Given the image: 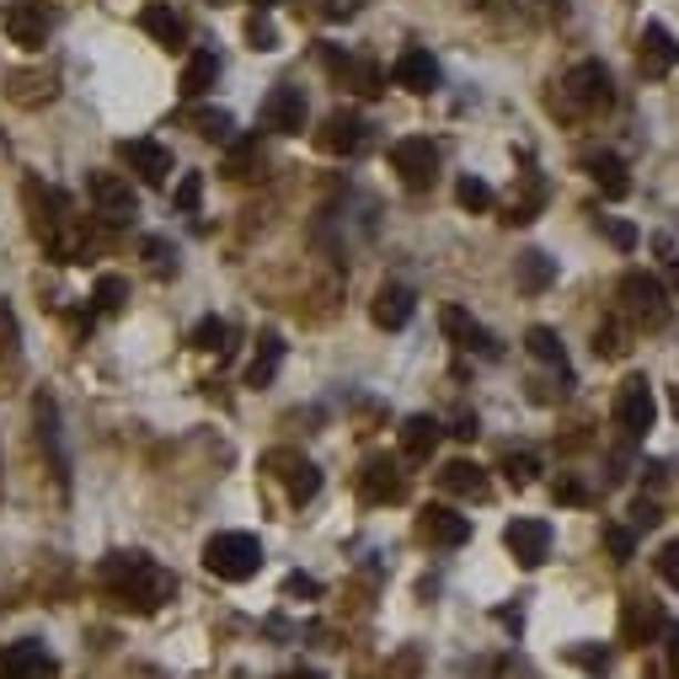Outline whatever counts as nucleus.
Returning a JSON list of instances; mask_svg holds the SVG:
<instances>
[{"label":"nucleus","mask_w":679,"mask_h":679,"mask_svg":"<svg viewBox=\"0 0 679 679\" xmlns=\"http://www.w3.org/2000/svg\"><path fill=\"white\" fill-rule=\"evenodd\" d=\"M102 588H107L124 610L151 616V610H161V605L172 599L177 578H172V573L145 552H113L107 562H102Z\"/></svg>","instance_id":"obj_1"},{"label":"nucleus","mask_w":679,"mask_h":679,"mask_svg":"<svg viewBox=\"0 0 679 679\" xmlns=\"http://www.w3.org/2000/svg\"><path fill=\"white\" fill-rule=\"evenodd\" d=\"M204 567L215 573L219 584H247L263 573V541L247 529H219L204 541Z\"/></svg>","instance_id":"obj_2"},{"label":"nucleus","mask_w":679,"mask_h":679,"mask_svg":"<svg viewBox=\"0 0 679 679\" xmlns=\"http://www.w3.org/2000/svg\"><path fill=\"white\" fill-rule=\"evenodd\" d=\"M562 102L567 113H599V107H616V81L599 60L573 64V75L562 81Z\"/></svg>","instance_id":"obj_3"},{"label":"nucleus","mask_w":679,"mask_h":679,"mask_svg":"<svg viewBox=\"0 0 679 679\" xmlns=\"http://www.w3.org/2000/svg\"><path fill=\"white\" fill-rule=\"evenodd\" d=\"M620 306H626L631 321H642V327H663V321H669V289L652 274L631 268V274L620 278Z\"/></svg>","instance_id":"obj_4"},{"label":"nucleus","mask_w":679,"mask_h":679,"mask_svg":"<svg viewBox=\"0 0 679 679\" xmlns=\"http://www.w3.org/2000/svg\"><path fill=\"white\" fill-rule=\"evenodd\" d=\"M616 423L631 439H648L652 423H658V397H652L648 374H631V380H620L616 391Z\"/></svg>","instance_id":"obj_5"},{"label":"nucleus","mask_w":679,"mask_h":679,"mask_svg":"<svg viewBox=\"0 0 679 679\" xmlns=\"http://www.w3.org/2000/svg\"><path fill=\"white\" fill-rule=\"evenodd\" d=\"M0 22H6V38H11L17 49L38 54V49L49 43V32H54V11H49L43 0H11Z\"/></svg>","instance_id":"obj_6"},{"label":"nucleus","mask_w":679,"mask_h":679,"mask_svg":"<svg viewBox=\"0 0 679 679\" xmlns=\"http://www.w3.org/2000/svg\"><path fill=\"white\" fill-rule=\"evenodd\" d=\"M0 679H60V658L38 637H17L0 648Z\"/></svg>","instance_id":"obj_7"},{"label":"nucleus","mask_w":679,"mask_h":679,"mask_svg":"<svg viewBox=\"0 0 679 679\" xmlns=\"http://www.w3.org/2000/svg\"><path fill=\"white\" fill-rule=\"evenodd\" d=\"M86 193H92V209L107 219V225H128V219L140 215V198H134L128 177H119V172H92V177H86Z\"/></svg>","instance_id":"obj_8"},{"label":"nucleus","mask_w":679,"mask_h":679,"mask_svg":"<svg viewBox=\"0 0 679 679\" xmlns=\"http://www.w3.org/2000/svg\"><path fill=\"white\" fill-rule=\"evenodd\" d=\"M310 124V107H306V92L300 86H274V92L263 96V128L268 134H300Z\"/></svg>","instance_id":"obj_9"},{"label":"nucleus","mask_w":679,"mask_h":679,"mask_svg":"<svg viewBox=\"0 0 679 679\" xmlns=\"http://www.w3.org/2000/svg\"><path fill=\"white\" fill-rule=\"evenodd\" d=\"M503 546H508V556H514L525 573H535V567L552 556V525H546V519H514V525L503 529Z\"/></svg>","instance_id":"obj_10"},{"label":"nucleus","mask_w":679,"mask_h":679,"mask_svg":"<svg viewBox=\"0 0 679 679\" xmlns=\"http://www.w3.org/2000/svg\"><path fill=\"white\" fill-rule=\"evenodd\" d=\"M439 327L450 332V342L455 348H465V353H476V359H503V342L471 316V310H461V306H450L444 316H439Z\"/></svg>","instance_id":"obj_11"},{"label":"nucleus","mask_w":679,"mask_h":679,"mask_svg":"<svg viewBox=\"0 0 679 679\" xmlns=\"http://www.w3.org/2000/svg\"><path fill=\"white\" fill-rule=\"evenodd\" d=\"M391 166L402 172V183L412 187V193H423V187H433V177H439V151H433L429 140H397V145H391Z\"/></svg>","instance_id":"obj_12"},{"label":"nucleus","mask_w":679,"mask_h":679,"mask_svg":"<svg viewBox=\"0 0 679 679\" xmlns=\"http://www.w3.org/2000/svg\"><path fill=\"white\" fill-rule=\"evenodd\" d=\"M119 161H124L145 187H166V177H172V151L155 145V140H124V145H119Z\"/></svg>","instance_id":"obj_13"},{"label":"nucleus","mask_w":679,"mask_h":679,"mask_svg":"<svg viewBox=\"0 0 679 679\" xmlns=\"http://www.w3.org/2000/svg\"><path fill=\"white\" fill-rule=\"evenodd\" d=\"M316 145H321L327 155H342V161H348V155H359L364 145H370V124H364L359 113H348V107H338V113H332V119L321 124V134H316Z\"/></svg>","instance_id":"obj_14"},{"label":"nucleus","mask_w":679,"mask_h":679,"mask_svg":"<svg viewBox=\"0 0 679 679\" xmlns=\"http://www.w3.org/2000/svg\"><path fill=\"white\" fill-rule=\"evenodd\" d=\"M418 535L429 541V546H444V552H455L471 541V519L455 514V508H444V503H429L423 514H418Z\"/></svg>","instance_id":"obj_15"},{"label":"nucleus","mask_w":679,"mask_h":679,"mask_svg":"<svg viewBox=\"0 0 679 679\" xmlns=\"http://www.w3.org/2000/svg\"><path fill=\"white\" fill-rule=\"evenodd\" d=\"M637 64H642V75H669V70H679V38L663 22H648L642 28V49H637Z\"/></svg>","instance_id":"obj_16"},{"label":"nucleus","mask_w":679,"mask_h":679,"mask_svg":"<svg viewBox=\"0 0 679 679\" xmlns=\"http://www.w3.org/2000/svg\"><path fill=\"white\" fill-rule=\"evenodd\" d=\"M268 465H274L278 476H284V487H289V503H310V497L321 493V471H316V461H306V455L274 450V455H268Z\"/></svg>","instance_id":"obj_17"},{"label":"nucleus","mask_w":679,"mask_h":679,"mask_svg":"<svg viewBox=\"0 0 679 679\" xmlns=\"http://www.w3.org/2000/svg\"><path fill=\"white\" fill-rule=\"evenodd\" d=\"M391 81L412 96H433L439 92V60H433L429 49H407L402 60L391 64Z\"/></svg>","instance_id":"obj_18"},{"label":"nucleus","mask_w":679,"mask_h":679,"mask_svg":"<svg viewBox=\"0 0 679 679\" xmlns=\"http://www.w3.org/2000/svg\"><path fill=\"white\" fill-rule=\"evenodd\" d=\"M412 310H418V295H412V284H380V295H374V327H385V332H402L407 321H412Z\"/></svg>","instance_id":"obj_19"},{"label":"nucleus","mask_w":679,"mask_h":679,"mask_svg":"<svg viewBox=\"0 0 679 679\" xmlns=\"http://www.w3.org/2000/svg\"><path fill=\"white\" fill-rule=\"evenodd\" d=\"M321 60H327V70L338 75L342 86H353L359 96H380V92H385V75H380L370 60H348V54H332V49H327Z\"/></svg>","instance_id":"obj_20"},{"label":"nucleus","mask_w":679,"mask_h":679,"mask_svg":"<svg viewBox=\"0 0 679 679\" xmlns=\"http://www.w3.org/2000/svg\"><path fill=\"white\" fill-rule=\"evenodd\" d=\"M439 439H444L439 418H429V412H412V418L402 423V455H407V461H429L433 450H439Z\"/></svg>","instance_id":"obj_21"},{"label":"nucleus","mask_w":679,"mask_h":679,"mask_svg":"<svg viewBox=\"0 0 679 679\" xmlns=\"http://www.w3.org/2000/svg\"><path fill=\"white\" fill-rule=\"evenodd\" d=\"M278 364H284V338H278V332H263V338H257V353H251V364H247L251 391H268L278 380Z\"/></svg>","instance_id":"obj_22"},{"label":"nucleus","mask_w":679,"mask_h":679,"mask_svg":"<svg viewBox=\"0 0 679 679\" xmlns=\"http://www.w3.org/2000/svg\"><path fill=\"white\" fill-rule=\"evenodd\" d=\"M397 497H407V476L397 471V461L364 465V503H397Z\"/></svg>","instance_id":"obj_23"},{"label":"nucleus","mask_w":679,"mask_h":679,"mask_svg":"<svg viewBox=\"0 0 679 679\" xmlns=\"http://www.w3.org/2000/svg\"><path fill=\"white\" fill-rule=\"evenodd\" d=\"M140 28L151 32L155 43H166V49H183V38H187V22L172 6H161V0H151V6L140 11Z\"/></svg>","instance_id":"obj_24"},{"label":"nucleus","mask_w":679,"mask_h":679,"mask_svg":"<svg viewBox=\"0 0 679 679\" xmlns=\"http://www.w3.org/2000/svg\"><path fill=\"white\" fill-rule=\"evenodd\" d=\"M620 626H626V642H652V637H658L669 620L658 616V605H652V599H626Z\"/></svg>","instance_id":"obj_25"},{"label":"nucleus","mask_w":679,"mask_h":679,"mask_svg":"<svg viewBox=\"0 0 679 679\" xmlns=\"http://www.w3.org/2000/svg\"><path fill=\"white\" fill-rule=\"evenodd\" d=\"M439 482H444L450 493H461V497H487V493H493L487 471H482L476 461H450L444 471H439Z\"/></svg>","instance_id":"obj_26"},{"label":"nucleus","mask_w":679,"mask_h":679,"mask_svg":"<svg viewBox=\"0 0 679 679\" xmlns=\"http://www.w3.org/2000/svg\"><path fill=\"white\" fill-rule=\"evenodd\" d=\"M215 81H219V54L198 49V54L183 64V96L187 102H198L204 92H215Z\"/></svg>","instance_id":"obj_27"},{"label":"nucleus","mask_w":679,"mask_h":679,"mask_svg":"<svg viewBox=\"0 0 679 679\" xmlns=\"http://www.w3.org/2000/svg\"><path fill=\"white\" fill-rule=\"evenodd\" d=\"M588 172H594V183H599L605 198H626V193H631V177H626V161H620V155H594Z\"/></svg>","instance_id":"obj_28"},{"label":"nucleus","mask_w":679,"mask_h":679,"mask_svg":"<svg viewBox=\"0 0 679 679\" xmlns=\"http://www.w3.org/2000/svg\"><path fill=\"white\" fill-rule=\"evenodd\" d=\"M525 348H529V359H541V364H552V370H567V348H562V338H556L552 327H529Z\"/></svg>","instance_id":"obj_29"},{"label":"nucleus","mask_w":679,"mask_h":679,"mask_svg":"<svg viewBox=\"0 0 679 679\" xmlns=\"http://www.w3.org/2000/svg\"><path fill=\"white\" fill-rule=\"evenodd\" d=\"M519 284H525L529 295L552 289V284H556V263L546 257V251H525V257H519Z\"/></svg>","instance_id":"obj_30"},{"label":"nucleus","mask_w":679,"mask_h":679,"mask_svg":"<svg viewBox=\"0 0 679 679\" xmlns=\"http://www.w3.org/2000/svg\"><path fill=\"white\" fill-rule=\"evenodd\" d=\"M193 128H198L204 140H215V145H230V134H236V119H230L225 107H204V113H193Z\"/></svg>","instance_id":"obj_31"},{"label":"nucleus","mask_w":679,"mask_h":679,"mask_svg":"<svg viewBox=\"0 0 679 679\" xmlns=\"http://www.w3.org/2000/svg\"><path fill=\"white\" fill-rule=\"evenodd\" d=\"M193 348H204V353H230V327H225L219 316H204V321L193 327Z\"/></svg>","instance_id":"obj_32"},{"label":"nucleus","mask_w":679,"mask_h":679,"mask_svg":"<svg viewBox=\"0 0 679 679\" xmlns=\"http://www.w3.org/2000/svg\"><path fill=\"white\" fill-rule=\"evenodd\" d=\"M96 310L102 316H113V310H124V300H128V278H119V274H102L96 278Z\"/></svg>","instance_id":"obj_33"},{"label":"nucleus","mask_w":679,"mask_h":679,"mask_svg":"<svg viewBox=\"0 0 679 679\" xmlns=\"http://www.w3.org/2000/svg\"><path fill=\"white\" fill-rule=\"evenodd\" d=\"M38 429H43V439H49L54 465H60V482H64V476H70V461H64V450H60V423H54V402H49V397H38Z\"/></svg>","instance_id":"obj_34"},{"label":"nucleus","mask_w":679,"mask_h":679,"mask_svg":"<svg viewBox=\"0 0 679 679\" xmlns=\"http://www.w3.org/2000/svg\"><path fill=\"white\" fill-rule=\"evenodd\" d=\"M552 497H556V503H567V508H588V503H594V493H588V487L578 482V476H573V471H556Z\"/></svg>","instance_id":"obj_35"},{"label":"nucleus","mask_w":679,"mask_h":679,"mask_svg":"<svg viewBox=\"0 0 679 679\" xmlns=\"http://www.w3.org/2000/svg\"><path fill=\"white\" fill-rule=\"evenodd\" d=\"M455 198H461V209H471V215L493 209V187L482 183V177H461V183H455Z\"/></svg>","instance_id":"obj_36"},{"label":"nucleus","mask_w":679,"mask_h":679,"mask_svg":"<svg viewBox=\"0 0 679 679\" xmlns=\"http://www.w3.org/2000/svg\"><path fill=\"white\" fill-rule=\"evenodd\" d=\"M626 348H631V342H626V327H620V321H605V327L594 332V353H605V359H626Z\"/></svg>","instance_id":"obj_37"},{"label":"nucleus","mask_w":679,"mask_h":679,"mask_svg":"<svg viewBox=\"0 0 679 679\" xmlns=\"http://www.w3.org/2000/svg\"><path fill=\"white\" fill-rule=\"evenodd\" d=\"M599 230H605V241L616 251H637V225H626L616 215H599Z\"/></svg>","instance_id":"obj_38"},{"label":"nucleus","mask_w":679,"mask_h":679,"mask_svg":"<svg viewBox=\"0 0 679 679\" xmlns=\"http://www.w3.org/2000/svg\"><path fill=\"white\" fill-rule=\"evenodd\" d=\"M535 471H541V461H535L529 450H519V455H508V461H503V476H508L514 487H529V482H535Z\"/></svg>","instance_id":"obj_39"},{"label":"nucleus","mask_w":679,"mask_h":679,"mask_svg":"<svg viewBox=\"0 0 679 679\" xmlns=\"http://www.w3.org/2000/svg\"><path fill=\"white\" fill-rule=\"evenodd\" d=\"M605 546H610L616 562H631V556H637V535H631L626 525H605Z\"/></svg>","instance_id":"obj_40"},{"label":"nucleus","mask_w":679,"mask_h":679,"mask_svg":"<svg viewBox=\"0 0 679 679\" xmlns=\"http://www.w3.org/2000/svg\"><path fill=\"white\" fill-rule=\"evenodd\" d=\"M247 43H251V49H257V54H274V49H278V32H274V22H268L263 11L251 17V28H247Z\"/></svg>","instance_id":"obj_41"},{"label":"nucleus","mask_w":679,"mask_h":679,"mask_svg":"<svg viewBox=\"0 0 679 679\" xmlns=\"http://www.w3.org/2000/svg\"><path fill=\"white\" fill-rule=\"evenodd\" d=\"M198 198H204V177H198V172H187L183 183H177V193H172V204H177L183 215H193V209H198Z\"/></svg>","instance_id":"obj_42"},{"label":"nucleus","mask_w":679,"mask_h":679,"mask_svg":"<svg viewBox=\"0 0 679 679\" xmlns=\"http://www.w3.org/2000/svg\"><path fill=\"white\" fill-rule=\"evenodd\" d=\"M145 257H151V268H155V278H166V274H177V251L166 247L161 236H151L145 241Z\"/></svg>","instance_id":"obj_43"},{"label":"nucleus","mask_w":679,"mask_h":679,"mask_svg":"<svg viewBox=\"0 0 679 679\" xmlns=\"http://www.w3.org/2000/svg\"><path fill=\"white\" fill-rule=\"evenodd\" d=\"M251 161H257V140H236V145H230V161H225V172H230V177H247Z\"/></svg>","instance_id":"obj_44"},{"label":"nucleus","mask_w":679,"mask_h":679,"mask_svg":"<svg viewBox=\"0 0 679 679\" xmlns=\"http://www.w3.org/2000/svg\"><path fill=\"white\" fill-rule=\"evenodd\" d=\"M658 578L669 588H679V541H669V546L658 552Z\"/></svg>","instance_id":"obj_45"},{"label":"nucleus","mask_w":679,"mask_h":679,"mask_svg":"<svg viewBox=\"0 0 679 679\" xmlns=\"http://www.w3.org/2000/svg\"><path fill=\"white\" fill-rule=\"evenodd\" d=\"M658 519H663V514H658V503H648V497H637V503H631V525L637 529H652Z\"/></svg>","instance_id":"obj_46"},{"label":"nucleus","mask_w":679,"mask_h":679,"mask_svg":"<svg viewBox=\"0 0 679 679\" xmlns=\"http://www.w3.org/2000/svg\"><path fill=\"white\" fill-rule=\"evenodd\" d=\"M573 658H578L584 669H594V675H605V669H610V652H605V648H599V652H588V648H573Z\"/></svg>","instance_id":"obj_47"},{"label":"nucleus","mask_w":679,"mask_h":679,"mask_svg":"<svg viewBox=\"0 0 679 679\" xmlns=\"http://www.w3.org/2000/svg\"><path fill=\"white\" fill-rule=\"evenodd\" d=\"M289 594H300V599H316V594H321V584H316V578H306V573H289Z\"/></svg>","instance_id":"obj_48"},{"label":"nucleus","mask_w":679,"mask_h":679,"mask_svg":"<svg viewBox=\"0 0 679 679\" xmlns=\"http://www.w3.org/2000/svg\"><path fill=\"white\" fill-rule=\"evenodd\" d=\"M359 6H364V0H327V17H332V22H348V17H359Z\"/></svg>","instance_id":"obj_49"},{"label":"nucleus","mask_w":679,"mask_h":679,"mask_svg":"<svg viewBox=\"0 0 679 679\" xmlns=\"http://www.w3.org/2000/svg\"><path fill=\"white\" fill-rule=\"evenodd\" d=\"M455 439H476V433H482V423H476V412H461V418H455Z\"/></svg>","instance_id":"obj_50"},{"label":"nucleus","mask_w":679,"mask_h":679,"mask_svg":"<svg viewBox=\"0 0 679 679\" xmlns=\"http://www.w3.org/2000/svg\"><path fill=\"white\" fill-rule=\"evenodd\" d=\"M663 642H669V663L679 669V620L675 626H663Z\"/></svg>","instance_id":"obj_51"},{"label":"nucleus","mask_w":679,"mask_h":679,"mask_svg":"<svg viewBox=\"0 0 679 679\" xmlns=\"http://www.w3.org/2000/svg\"><path fill=\"white\" fill-rule=\"evenodd\" d=\"M251 6H257V11H274L278 0H251Z\"/></svg>","instance_id":"obj_52"},{"label":"nucleus","mask_w":679,"mask_h":679,"mask_svg":"<svg viewBox=\"0 0 679 679\" xmlns=\"http://www.w3.org/2000/svg\"><path fill=\"white\" fill-rule=\"evenodd\" d=\"M546 6H556V11H562V0H546Z\"/></svg>","instance_id":"obj_53"},{"label":"nucleus","mask_w":679,"mask_h":679,"mask_svg":"<svg viewBox=\"0 0 679 679\" xmlns=\"http://www.w3.org/2000/svg\"><path fill=\"white\" fill-rule=\"evenodd\" d=\"M675 274H679V257H675Z\"/></svg>","instance_id":"obj_54"},{"label":"nucleus","mask_w":679,"mask_h":679,"mask_svg":"<svg viewBox=\"0 0 679 679\" xmlns=\"http://www.w3.org/2000/svg\"><path fill=\"white\" fill-rule=\"evenodd\" d=\"M300 679H316V675H300Z\"/></svg>","instance_id":"obj_55"},{"label":"nucleus","mask_w":679,"mask_h":679,"mask_svg":"<svg viewBox=\"0 0 679 679\" xmlns=\"http://www.w3.org/2000/svg\"><path fill=\"white\" fill-rule=\"evenodd\" d=\"M209 6H219V0H209Z\"/></svg>","instance_id":"obj_56"},{"label":"nucleus","mask_w":679,"mask_h":679,"mask_svg":"<svg viewBox=\"0 0 679 679\" xmlns=\"http://www.w3.org/2000/svg\"><path fill=\"white\" fill-rule=\"evenodd\" d=\"M482 6H487V0H482Z\"/></svg>","instance_id":"obj_57"}]
</instances>
